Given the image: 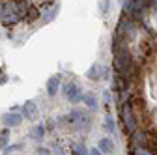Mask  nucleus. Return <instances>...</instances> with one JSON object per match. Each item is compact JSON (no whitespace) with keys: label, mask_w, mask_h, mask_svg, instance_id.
Returning <instances> with one entry per match:
<instances>
[{"label":"nucleus","mask_w":157,"mask_h":155,"mask_svg":"<svg viewBox=\"0 0 157 155\" xmlns=\"http://www.w3.org/2000/svg\"><path fill=\"white\" fill-rule=\"evenodd\" d=\"M47 93L51 95V97H54V95L58 93V90H60V75H52L51 79L47 81Z\"/></svg>","instance_id":"obj_7"},{"label":"nucleus","mask_w":157,"mask_h":155,"mask_svg":"<svg viewBox=\"0 0 157 155\" xmlns=\"http://www.w3.org/2000/svg\"><path fill=\"white\" fill-rule=\"evenodd\" d=\"M81 101L84 103V105H88L90 108H95V105H97V101H95V97L92 93H84V95H81Z\"/></svg>","instance_id":"obj_11"},{"label":"nucleus","mask_w":157,"mask_h":155,"mask_svg":"<svg viewBox=\"0 0 157 155\" xmlns=\"http://www.w3.org/2000/svg\"><path fill=\"white\" fill-rule=\"evenodd\" d=\"M58 9H60V6H54L52 9H49V11L45 13V17L41 19V23H49V21H52V19L56 17V13H58Z\"/></svg>","instance_id":"obj_14"},{"label":"nucleus","mask_w":157,"mask_h":155,"mask_svg":"<svg viewBox=\"0 0 157 155\" xmlns=\"http://www.w3.org/2000/svg\"><path fill=\"white\" fill-rule=\"evenodd\" d=\"M135 155H150V153H148V151H144V149H136V151H135Z\"/></svg>","instance_id":"obj_21"},{"label":"nucleus","mask_w":157,"mask_h":155,"mask_svg":"<svg viewBox=\"0 0 157 155\" xmlns=\"http://www.w3.org/2000/svg\"><path fill=\"white\" fill-rule=\"evenodd\" d=\"M34 155H51V149L45 148V146H37L36 151H34Z\"/></svg>","instance_id":"obj_16"},{"label":"nucleus","mask_w":157,"mask_h":155,"mask_svg":"<svg viewBox=\"0 0 157 155\" xmlns=\"http://www.w3.org/2000/svg\"><path fill=\"white\" fill-rule=\"evenodd\" d=\"M62 92H64V95L71 101V103H77V101H81V90H78V86L75 84V82H66L64 84V88H62Z\"/></svg>","instance_id":"obj_4"},{"label":"nucleus","mask_w":157,"mask_h":155,"mask_svg":"<svg viewBox=\"0 0 157 155\" xmlns=\"http://www.w3.org/2000/svg\"><path fill=\"white\" fill-rule=\"evenodd\" d=\"M21 21V17L17 13V6H15V0H4L0 2V23L10 26Z\"/></svg>","instance_id":"obj_1"},{"label":"nucleus","mask_w":157,"mask_h":155,"mask_svg":"<svg viewBox=\"0 0 157 155\" xmlns=\"http://www.w3.org/2000/svg\"><path fill=\"white\" fill-rule=\"evenodd\" d=\"M109 73L110 69L103 64H94L92 67H88V71L84 73L90 81H99V79H109Z\"/></svg>","instance_id":"obj_2"},{"label":"nucleus","mask_w":157,"mask_h":155,"mask_svg":"<svg viewBox=\"0 0 157 155\" xmlns=\"http://www.w3.org/2000/svg\"><path fill=\"white\" fill-rule=\"evenodd\" d=\"M97 149H99L101 153H105V155H110L112 149H114V146H112V142L109 138H101L99 144H97Z\"/></svg>","instance_id":"obj_9"},{"label":"nucleus","mask_w":157,"mask_h":155,"mask_svg":"<svg viewBox=\"0 0 157 155\" xmlns=\"http://www.w3.org/2000/svg\"><path fill=\"white\" fill-rule=\"evenodd\" d=\"M0 122H2V125L8 127V129L17 127V125L23 123V114H19V112H6V114H2Z\"/></svg>","instance_id":"obj_3"},{"label":"nucleus","mask_w":157,"mask_h":155,"mask_svg":"<svg viewBox=\"0 0 157 155\" xmlns=\"http://www.w3.org/2000/svg\"><path fill=\"white\" fill-rule=\"evenodd\" d=\"M122 116H124V123H125L127 131L135 133V129H136V123H135V118H133V114H131L129 107H124V110H122Z\"/></svg>","instance_id":"obj_8"},{"label":"nucleus","mask_w":157,"mask_h":155,"mask_svg":"<svg viewBox=\"0 0 157 155\" xmlns=\"http://www.w3.org/2000/svg\"><path fill=\"white\" fill-rule=\"evenodd\" d=\"M39 17V11H37V8H34V6H30L28 8V11H26V21H34V19H37Z\"/></svg>","instance_id":"obj_15"},{"label":"nucleus","mask_w":157,"mask_h":155,"mask_svg":"<svg viewBox=\"0 0 157 155\" xmlns=\"http://www.w3.org/2000/svg\"><path fill=\"white\" fill-rule=\"evenodd\" d=\"M71 155H88V148L84 142H73L71 144Z\"/></svg>","instance_id":"obj_10"},{"label":"nucleus","mask_w":157,"mask_h":155,"mask_svg":"<svg viewBox=\"0 0 157 155\" xmlns=\"http://www.w3.org/2000/svg\"><path fill=\"white\" fill-rule=\"evenodd\" d=\"M8 142H10V129L4 127L2 131H0V148L8 146Z\"/></svg>","instance_id":"obj_13"},{"label":"nucleus","mask_w":157,"mask_h":155,"mask_svg":"<svg viewBox=\"0 0 157 155\" xmlns=\"http://www.w3.org/2000/svg\"><path fill=\"white\" fill-rule=\"evenodd\" d=\"M148 4H150L153 9H157V0H148Z\"/></svg>","instance_id":"obj_20"},{"label":"nucleus","mask_w":157,"mask_h":155,"mask_svg":"<svg viewBox=\"0 0 157 155\" xmlns=\"http://www.w3.org/2000/svg\"><path fill=\"white\" fill-rule=\"evenodd\" d=\"M21 148H23V144H21V142H19V144H8V146H4V148H2V153H4V155H10V153L19 151Z\"/></svg>","instance_id":"obj_12"},{"label":"nucleus","mask_w":157,"mask_h":155,"mask_svg":"<svg viewBox=\"0 0 157 155\" xmlns=\"http://www.w3.org/2000/svg\"><path fill=\"white\" fill-rule=\"evenodd\" d=\"M90 155H103V153L97 149V148H94V149H90Z\"/></svg>","instance_id":"obj_19"},{"label":"nucleus","mask_w":157,"mask_h":155,"mask_svg":"<svg viewBox=\"0 0 157 155\" xmlns=\"http://www.w3.org/2000/svg\"><path fill=\"white\" fill-rule=\"evenodd\" d=\"M45 133H47L45 125H41V123H34V125L30 127V131H28V137H30L32 140H36V142H41V140L45 138Z\"/></svg>","instance_id":"obj_6"},{"label":"nucleus","mask_w":157,"mask_h":155,"mask_svg":"<svg viewBox=\"0 0 157 155\" xmlns=\"http://www.w3.org/2000/svg\"><path fill=\"white\" fill-rule=\"evenodd\" d=\"M107 129L110 131V133H114V122H112V118H110V116H107Z\"/></svg>","instance_id":"obj_17"},{"label":"nucleus","mask_w":157,"mask_h":155,"mask_svg":"<svg viewBox=\"0 0 157 155\" xmlns=\"http://www.w3.org/2000/svg\"><path fill=\"white\" fill-rule=\"evenodd\" d=\"M21 114L26 120H36L37 118V105L34 101H25V105H21Z\"/></svg>","instance_id":"obj_5"},{"label":"nucleus","mask_w":157,"mask_h":155,"mask_svg":"<svg viewBox=\"0 0 157 155\" xmlns=\"http://www.w3.org/2000/svg\"><path fill=\"white\" fill-rule=\"evenodd\" d=\"M99 9H101V13H107V9H109V0H101Z\"/></svg>","instance_id":"obj_18"}]
</instances>
